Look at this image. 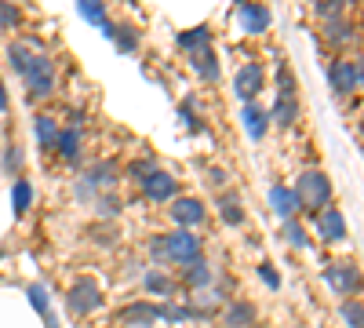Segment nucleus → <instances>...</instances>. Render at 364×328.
I'll list each match as a JSON object with an SVG mask.
<instances>
[{"mask_svg":"<svg viewBox=\"0 0 364 328\" xmlns=\"http://www.w3.org/2000/svg\"><path fill=\"white\" fill-rule=\"evenodd\" d=\"M295 197L299 208H310V212H324L331 201V183L324 179V171H302L295 183Z\"/></svg>","mask_w":364,"mask_h":328,"instance_id":"nucleus-1","label":"nucleus"},{"mask_svg":"<svg viewBox=\"0 0 364 328\" xmlns=\"http://www.w3.org/2000/svg\"><path fill=\"white\" fill-rule=\"evenodd\" d=\"M164 248H168V259H175L178 266H190L200 259V237L190 230H175L164 237Z\"/></svg>","mask_w":364,"mask_h":328,"instance_id":"nucleus-2","label":"nucleus"},{"mask_svg":"<svg viewBox=\"0 0 364 328\" xmlns=\"http://www.w3.org/2000/svg\"><path fill=\"white\" fill-rule=\"evenodd\" d=\"M99 307H102V292L91 285V281H77V285L70 288V314L84 317V314L99 310Z\"/></svg>","mask_w":364,"mask_h":328,"instance_id":"nucleus-3","label":"nucleus"},{"mask_svg":"<svg viewBox=\"0 0 364 328\" xmlns=\"http://www.w3.org/2000/svg\"><path fill=\"white\" fill-rule=\"evenodd\" d=\"M262 88H266V70H262L259 63H248L245 70L237 73V80H233V92L245 99V102H252Z\"/></svg>","mask_w":364,"mask_h":328,"instance_id":"nucleus-4","label":"nucleus"},{"mask_svg":"<svg viewBox=\"0 0 364 328\" xmlns=\"http://www.w3.org/2000/svg\"><path fill=\"white\" fill-rule=\"evenodd\" d=\"M324 281L331 292H339V295H353L360 288V274H357V266L350 263H339V266H328L324 270Z\"/></svg>","mask_w":364,"mask_h":328,"instance_id":"nucleus-5","label":"nucleus"},{"mask_svg":"<svg viewBox=\"0 0 364 328\" xmlns=\"http://www.w3.org/2000/svg\"><path fill=\"white\" fill-rule=\"evenodd\" d=\"M328 80H331V88L336 92H353V88L360 84V63L353 58H339V63H331V70H328Z\"/></svg>","mask_w":364,"mask_h":328,"instance_id":"nucleus-6","label":"nucleus"},{"mask_svg":"<svg viewBox=\"0 0 364 328\" xmlns=\"http://www.w3.org/2000/svg\"><path fill=\"white\" fill-rule=\"evenodd\" d=\"M171 219H175L178 226H204V219H208L204 201H197V197H182V201H175V204H171Z\"/></svg>","mask_w":364,"mask_h":328,"instance_id":"nucleus-7","label":"nucleus"},{"mask_svg":"<svg viewBox=\"0 0 364 328\" xmlns=\"http://www.w3.org/2000/svg\"><path fill=\"white\" fill-rule=\"evenodd\" d=\"M317 226H321V237H324V241H331V245L346 241V219H343L339 208L328 204L324 212H317Z\"/></svg>","mask_w":364,"mask_h":328,"instance_id":"nucleus-8","label":"nucleus"},{"mask_svg":"<svg viewBox=\"0 0 364 328\" xmlns=\"http://www.w3.org/2000/svg\"><path fill=\"white\" fill-rule=\"evenodd\" d=\"M237 18H240V29H245V33H266V26H269V11L262 4H240Z\"/></svg>","mask_w":364,"mask_h":328,"instance_id":"nucleus-9","label":"nucleus"},{"mask_svg":"<svg viewBox=\"0 0 364 328\" xmlns=\"http://www.w3.org/2000/svg\"><path fill=\"white\" fill-rule=\"evenodd\" d=\"M142 186H146V197H149V201H171V197H175V175L154 171V175L142 179Z\"/></svg>","mask_w":364,"mask_h":328,"instance_id":"nucleus-10","label":"nucleus"},{"mask_svg":"<svg viewBox=\"0 0 364 328\" xmlns=\"http://www.w3.org/2000/svg\"><path fill=\"white\" fill-rule=\"evenodd\" d=\"M8 58H11V66H15L22 77H29V73H37V70L48 66V58H44V55H33V51L22 48V44H15V48L8 51Z\"/></svg>","mask_w":364,"mask_h":328,"instance_id":"nucleus-11","label":"nucleus"},{"mask_svg":"<svg viewBox=\"0 0 364 328\" xmlns=\"http://www.w3.org/2000/svg\"><path fill=\"white\" fill-rule=\"evenodd\" d=\"M240 121H245V128H248V135L255 139V142H262V135H266V128H269V113L266 110H259V106H245L240 110Z\"/></svg>","mask_w":364,"mask_h":328,"instance_id":"nucleus-12","label":"nucleus"},{"mask_svg":"<svg viewBox=\"0 0 364 328\" xmlns=\"http://www.w3.org/2000/svg\"><path fill=\"white\" fill-rule=\"evenodd\" d=\"M269 204H273V212H277L281 219H291V216L299 212V197H295V190H288V186H273V190H269Z\"/></svg>","mask_w":364,"mask_h":328,"instance_id":"nucleus-13","label":"nucleus"},{"mask_svg":"<svg viewBox=\"0 0 364 328\" xmlns=\"http://www.w3.org/2000/svg\"><path fill=\"white\" fill-rule=\"evenodd\" d=\"M26 88H29V95H33V99L51 95V92H55V70H51V63H48L44 70H37V73H29V77H26Z\"/></svg>","mask_w":364,"mask_h":328,"instance_id":"nucleus-14","label":"nucleus"},{"mask_svg":"<svg viewBox=\"0 0 364 328\" xmlns=\"http://www.w3.org/2000/svg\"><path fill=\"white\" fill-rule=\"evenodd\" d=\"M252 321H255V307H252V303L237 300V303L226 307V324H230V328H248Z\"/></svg>","mask_w":364,"mask_h":328,"instance_id":"nucleus-15","label":"nucleus"},{"mask_svg":"<svg viewBox=\"0 0 364 328\" xmlns=\"http://www.w3.org/2000/svg\"><path fill=\"white\" fill-rule=\"evenodd\" d=\"M120 317H124V324H149V321H157V307H149V303H132L120 310Z\"/></svg>","mask_w":364,"mask_h":328,"instance_id":"nucleus-16","label":"nucleus"},{"mask_svg":"<svg viewBox=\"0 0 364 328\" xmlns=\"http://www.w3.org/2000/svg\"><path fill=\"white\" fill-rule=\"evenodd\" d=\"M193 70H197L204 80H219V63H215V55H211L208 48L193 51Z\"/></svg>","mask_w":364,"mask_h":328,"instance_id":"nucleus-17","label":"nucleus"},{"mask_svg":"<svg viewBox=\"0 0 364 328\" xmlns=\"http://www.w3.org/2000/svg\"><path fill=\"white\" fill-rule=\"evenodd\" d=\"M58 154H63L66 161H77L80 154V128H66V132H58Z\"/></svg>","mask_w":364,"mask_h":328,"instance_id":"nucleus-18","label":"nucleus"},{"mask_svg":"<svg viewBox=\"0 0 364 328\" xmlns=\"http://www.w3.org/2000/svg\"><path fill=\"white\" fill-rule=\"evenodd\" d=\"M186 285H190V288H197V292L211 285V270H208V263H204V259H197V263H190V266H186Z\"/></svg>","mask_w":364,"mask_h":328,"instance_id":"nucleus-19","label":"nucleus"},{"mask_svg":"<svg viewBox=\"0 0 364 328\" xmlns=\"http://www.w3.org/2000/svg\"><path fill=\"white\" fill-rule=\"evenodd\" d=\"M208 41H211V33H208L204 26H197L193 33H178V37H175V44L186 48V51H200V48H208Z\"/></svg>","mask_w":364,"mask_h":328,"instance_id":"nucleus-20","label":"nucleus"},{"mask_svg":"<svg viewBox=\"0 0 364 328\" xmlns=\"http://www.w3.org/2000/svg\"><path fill=\"white\" fill-rule=\"evenodd\" d=\"M273 121H277V125H291L295 121V99L291 95H277V102H273Z\"/></svg>","mask_w":364,"mask_h":328,"instance_id":"nucleus-21","label":"nucleus"},{"mask_svg":"<svg viewBox=\"0 0 364 328\" xmlns=\"http://www.w3.org/2000/svg\"><path fill=\"white\" fill-rule=\"evenodd\" d=\"M37 142L44 146V150H51V146L58 142V125L51 121V117H37Z\"/></svg>","mask_w":364,"mask_h":328,"instance_id":"nucleus-22","label":"nucleus"},{"mask_svg":"<svg viewBox=\"0 0 364 328\" xmlns=\"http://www.w3.org/2000/svg\"><path fill=\"white\" fill-rule=\"evenodd\" d=\"M11 204H15V216H22L29 204H33V186L26 183V179H18L15 190H11Z\"/></svg>","mask_w":364,"mask_h":328,"instance_id":"nucleus-23","label":"nucleus"},{"mask_svg":"<svg viewBox=\"0 0 364 328\" xmlns=\"http://www.w3.org/2000/svg\"><path fill=\"white\" fill-rule=\"evenodd\" d=\"M80 15H87L95 26H102L106 33H113V26L106 22V11H102V0H80Z\"/></svg>","mask_w":364,"mask_h":328,"instance_id":"nucleus-24","label":"nucleus"},{"mask_svg":"<svg viewBox=\"0 0 364 328\" xmlns=\"http://www.w3.org/2000/svg\"><path fill=\"white\" fill-rule=\"evenodd\" d=\"M215 204H219V212H223V219H226L230 226H240V223H245V212H240L237 197H230V194H226V197H219Z\"/></svg>","mask_w":364,"mask_h":328,"instance_id":"nucleus-25","label":"nucleus"},{"mask_svg":"<svg viewBox=\"0 0 364 328\" xmlns=\"http://www.w3.org/2000/svg\"><path fill=\"white\" fill-rule=\"evenodd\" d=\"M142 288L154 292V295H168V292H171V281H168L161 270H149V274L142 277Z\"/></svg>","mask_w":364,"mask_h":328,"instance_id":"nucleus-26","label":"nucleus"},{"mask_svg":"<svg viewBox=\"0 0 364 328\" xmlns=\"http://www.w3.org/2000/svg\"><path fill=\"white\" fill-rule=\"evenodd\" d=\"M109 37L117 41V48H120V51H135V44H139V33H135L132 26H117Z\"/></svg>","mask_w":364,"mask_h":328,"instance_id":"nucleus-27","label":"nucleus"},{"mask_svg":"<svg viewBox=\"0 0 364 328\" xmlns=\"http://www.w3.org/2000/svg\"><path fill=\"white\" fill-rule=\"evenodd\" d=\"M324 33L336 41V44H346V41H353V26H346V22H339V18H331V22L324 26Z\"/></svg>","mask_w":364,"mask_h":328,"instance_id":"nucleus-28","label":"nucleus"},{"mask_svg":"<svg viewBox=\"0 0 364 328\" xmlns=\"http://www.w3.org/2000/svg\"><path fill=\"white\" fill-rule=\"evenodd\" d=\"M87 179H91V183H95V186H109L113 179H117V164H113V161H102V164H99L95 171H91Z\"/></svg>","mask_w":364,"mask_h":328,"instance_id":"nucleus-29","label":"nucleus"},{"mask_svg":"<svg viewBox=\"0 0 364 328\" xmlns=\"http://www.w3.org/2000/svg\"><path fill=\"white\" fill-rule=\"evenodd\" d=\"M26 295H29V303H33V307L41 310V317H44V314H48V303H51V300H48V292H44L41 285H29Z\"/></svg>","mask_w":364,"mask_h":328,"instance_id":"nucleus-30","label":"nucleus"},{"mask_svg":"<svg viewBox=\"0 0 364 328\" xmlns=\"http://www.w3.org/2000/svg\"><path fill=\"white\" fill-rule=\"evenodd\" d=\"M284 237H288V245L306 248V233H302V226H299L295 219H288V223H284Z\"/></svg>","mask_w":364,"mask_h":328,"instance_id":"nucleus-31","label":"nucleus"},{"mask_svg":"<svg viewBox=\"0 0 364 328\" xmlns=\"http://www.w3.org/2000/svg\"><path fill=\"white\" fill-rule=\"evenodd\" d=\"M117 212H120V201H117L113 194H102V197H99V216H102V219H113Z\"/></svg>","mask_w":364,"mask_h":328,"instance_id":"nucleus-32","label":"nucleus"},{"mask_svg":"<svg viewBox=\"0 0 364 328\" xmlns=\"http://www.w3.org/2000/svg\"><path fill=\"white\" fill-rule=\"evenodd\" d=\"M18 22H22L18 8H15V4H8V0H0V26H18Z\"/></svg>","mask_w":364,"mask_h":328,"instance_id":"nucleus-33","label":"nucleus"},{"mask_svg":"<svg viewBox=\"0 0 364 328\" xmlns=\"http://www.w3.org/2000/svg\"><path fill=\"white\" fill-rule=\"evenodd\" d=\"M343 321L350 324V328H360V303L353 300V303H343Z\"/></svg>","mask_w":364,"mask_h":328,"instance_id":"nucleus-34","label":"nucleus"},{"mask_svg":"<svg viewBox=\"0 0 364 328\" xmlns=\"http://www.w3.org/2000/svg\"><path fill=\"white\" fill-rule=\"evenodd\" d=\"M95 190H99V186L84 175V179H77V190H73V194H77V201H91V197H95Z\"/></svg>","mask_w":364,"mask_h":328,"instance_id":"nucleus-35","label":"nucleus"},{"mask_svg":"<svg viewBox=\"0 0 364 328\" xmlns=\"http://www.w3.org/2000/svg\"><path fill=\"white\" fill-rule=\"evenodd\" d=\"M149 255L157 263H168V248H164V237H149Z\"/></svg>","mask_w":364,"mask_h":328,"instance_id":"nucleus-36","label":"nucleus"},{"mask_svg":"<svg viewBox=\"0 0 364 328\" xmlns=\"http://www.w3.org/2000/svg\"><path fill=\"white\" fill-rule=\"evenodd\" d=\"M259 277H262V281H266L269 288H281V274H277V270H273V266H269V263H266V266H259Z\"/></svg>","mask_w":364,"mask_h":328,"instance_id":"nucleus-37","label":"nucleus"},{"mask_svg":"<svg viewBox=\"0 0 364 328\" xmlns=\"http://www.w3.org/2000/svg\"><path fill=\"white\" fill-rule=\"evenodd\" d=\"M343 4H346V0H324V4H317V11H321L324 18H336Z\"/></svg>","mask_w":364,"mask_h":328,"instance_id":"nucleus-38","label":"nucleus"},{"mask_svg":"<svg viewBox=\"0 0 364 328\" xmlns=\"http://www.w3.org/2000/svg\"><path fill=\"white\" fill-rule=\"evenodd\" d=\"M157 168H154V161H135L132 164V179H146V175H154Z\"/></svg>","mask_w":364,"mask_h":328,"instance_id":"nucleus-39","label":"nucleus"},{"mask_svg":"<svg viewBox=\"0 0 364 328\" xmlns=\"http://www.w3.org/2000/svg\"><path fill=\"white\" fill-rule=\"evenodd\" d=\"M18 161H22L18 146H8V154H4V168H8V171H18Z\"/></svg>","mask_w":364,"mask_h":328,"instance_id":"nucleus-40","label":"nucleus"},{"mask_svg":"<svg viewBox=\"0 0 364 328\" xmlns=\"http://www.w3.org/2000/svg\"><path fill=\"white\" fill-rule=\"evenodd\" d=\"M211 183H226V171L223 168H211Z\"/></svg>","mask_w":364,"mask_h":328,"instance_id":"nucleus-41","label":"nucleus"},{"mask_svg":"<svg viewBox=\"0 0 364 328\" xmlns=\"http://www.w3.org/2000/svg\"><path fill=\"white\" fill-rule=\"evenodd\" d=\"M8 110V95H4V88H0V113Z\"/></svg>","mask_w":364,"mask_h":328,"instance_id":"nucleus-42","label":"nucleus"}]
</instances>
